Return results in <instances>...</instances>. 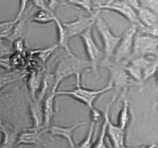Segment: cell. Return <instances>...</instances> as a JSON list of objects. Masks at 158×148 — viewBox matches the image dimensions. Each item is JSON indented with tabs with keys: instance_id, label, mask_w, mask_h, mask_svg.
Returning a JSON list of instances; mask_svg holds the SVG:
<instances>
[{
	"instance_id": "cb8c5ba5",
	"label": "cell",
	"mask_w": 158,
	"mask_h": 148,
	"mask_svg": "<svg viewBox=\"0 0 158 148\" xmlns=\"http://www.w3.org/2000/svg\"><path fill=\"white\" fill-rule=\"evenodd\" d=\"M59 2H60V0H49L47 4L48 9L50 11H52V12H54L56 8L59 5Z\"/></svg>"
},
{
	"instance_id": "52a82bcc",
	"label": "cell",
	"mask_w": 158,
	"mask_h": 148,
	"mask_svg": "<svg viewBox=\"0 0 158 148\" xmlns=\"http://www.w3.org/2000/svg\"><path fill=\"white\" fill-rule=\"evenodd\" d=\"M92 27L93 26L88 28L80 35V37L84 45L90 68L94 69L95 72H97V68L104 58V54L94 41L92 34Z\"/></svg>"
},
{
	"instance_id": "7a4b0ae2",
	"label": "cell",
	"mask_w": 158,
	"mask_h": 148,
	"mask_svg": "<svg viewBox=\"0 0 158 148\" xmlns=\"http://www.w3.org/2000/svg\"><path fill=\"white\" fill-rule=\"evenodd\" d=\"M77 83H76V87L71 90H61L56 91V96H68L74 100H78L81 103H84L86 106L89 109V110L94 109V101L97 100V97L103 93H106L108 91L112 89L113 84L110 81H109L107 86L102 88L100 89H89L83 88L81 86V80H76Z\"/></svg>"
},
{
	"instance_id": "9a60e30c",
	"label": "cell",
	"mask_w": 158,
	"mask_h": 148,
	"mask_svg": "<svg viewBox=\"0 0 158 148\" xmlns=\"http://www.w3.org/2000/svg\"><path fill=\"white\" fill-rule=\"evenodd\" d=\"M54 23H55L56 26V30H57V35H58V46L60 47L63 48L65 50L66 54H72L73 52H71L70 48L69 46V39L68 38L67 35H66L65 29L63 28L62 22L60 21L58 18V17H56L54 19Z\"/></svg>"
},
{
	"instance_id": "9c48e42d",
	"label": "cell",
	"mask_w": 158,
	"mask_h": 148,
	"mask_svg": "<svg viewBox=\"0 0 158 148\" xmlns=\"http://www.w3.org/2000/svg\"><path fill=\"white\" fill-rule=\"evenodd\" d=\"M86 122H78L76 123L71 126H57V125H53L52 126H49L48 129L45 130V133L49 132L52 137H60L66 139V141L68 142L69 145V147L73 148L75 147L76 145L75 142H74L73 138V135L75 130L80 126H85Z\"/></svg>"
},
{
	"instance_id": "603a6c76",
	"label": "cell",
	"mask_w": 158,
	"mask_h": 148,
	"mask_svg": "<svg viewBox=\"0 0 158 148\" xmlns=\"http://www.w3.org/2000/svg\"><path fill=\"white\" fill-rule=\"evenodd\" d=\"M32 2H33L34 6H36L37 8H39L40 10H49V9H48L47 3L45 2V0H32Z\"/></svg>"
},
{
	"instance_id": "2e32d148",
	"label": "cell",
	"mask_w": 158,
	"mask_h": 148,
	"mask_svg": "<svg viewBox=\"0 0 158 148\" xmlns=\"http://www.w3.org/2000/svg\"><path fill=\"white\" fill-rule=\"evenodd\" d=\"M113 102H114V100H112L111 103H110L106 106L104 113L103 114V122H102V127L100 135H99L96 143L92 146V148H107L106 147V143H105V138L106 137V124H107L106 119H107V117L109 116L110 106V104Z\"/></svg>"
},
{
	"instance_id": "7c38bea8",
	"label": "cell",
	"mask_w": 158,
	"mask_h": 148,
	"mask_svg": "<svg viewBox=\"0 0 158 148\" xmlns=\"http://www.w3.org/2000/svg\"><path fill=\"white\" fill-rule=\"evenodd\" d=\"M137 18L143 26L149 29H157V14L150 9L140 6L136 10Z\"/></svg>"
},
{
	"instance_id": "ffe728a7",
	"label": "cell",
	"mask_w": 158,
	"mask_h": 148,
	"mask_svg": "<svg viewBox=\"0 0 158 148\" xmlns=\"http://www.w3.org/2000/svg\"><path fill=\"white\" fill-rule=\"evenodd\" d=\"M64 3L78 6L79 8L86 11L89 15L94 13V6L92 0H66Z\"/></svg>"
},
{
	"instance_id": "d6986e66",
	"label": "cell",
	"mask_w": 158,
	"mask_h": 148,
	"mask_svg": "<svg viewBox=\"0 0 158 148\" xmlns=\"http://www.w3.org/2000/svg\"><path fill=\"white\" fill-rule=\"evenodd\" d=\"M98 123L91 120L90 125H89V131H88L87 134H86V137L79 143L77 146V148H92L93 146V137H94V131H95L96 124Z\"/></svg>"
},
{
	"instance_id": "7402d4cb",
	"label": "cell",
	"mask_w": 158,
	"mask_h": 148,
	"mask_svg": "<svg viewBox=\"0 0 158 148\" xmlns=\"http://www.w3.org/2000/svg\"><path fill=\"white\" fill-rule=\"evenodd\" d=\"M28 2L29 0H20V5H19V11L18 14H17L16 17H15V20H14V23H16L17 22L19 21L21 19V18H23V13L25 12V10L26 9V6H27Z\"/></svg>"
},
{
	"instance_id": "484cf974",
	"label": "cell",
	"mask_w": 158,
	"mask_h": 148,
	"mask_svg": "<svg viewBox=\"0 0 158 148\" xmlns=\"http://www.w3.org/2000/svg\"><path fill=\"white\" fill-rule=\"evenodd\" d=\"M94 1V2H97V5L98 4H100V2H99V0H92V2Z\"/></svg>"
},
{
	"instance_id": "3957f363",
	"label": "cell",
	"mask_w": 158,
	"mask_h": 148,
	"mask_svg": "<svg viewBox=\"0 0 158 148\" xmlns=\"http://www.w3.org/2000/svg\"><path fill=\"white\" fill-rule=\"evenodd\" d=\"M94 24L97 26V29L101 37L102 43L103 45L104 58L103 60H110L120 43L121 35H114L108 27L107 24L105 23L104 20L100 16V15H97Z\"/></svg>"
},
{
	"instance_id": "ba28073f",
	"label": "cell",
	"mask_w": 158,
	"mask_h": 148,
	"mask_svg": "<svg viewBox=\"0 0 158 148\" xmlns=\"http://www.w3.org/2000/svg\"><path fill=\"white\" fill-rule=\"evenodd\" d=\"M101 11L94 9V13L89 15H80L76 20L68 23H62L68 38L71 39L76 36H80L88 28L94 25L97 15H100Z\"/></svg>"
},
{
	"instance_id": "8992f818",
	"label": "cell",
	"mask_w": 158,
	"mask_h": 148,
	"mask_svg": "<svg viewBox=\"0 0 158 148\" xmlns=\"http://www.w3.org/2000/svg\"><path fill=\"white\" fill-rule=\"evenodd\" d=\"M94 9L100 11L110 10L117 12L125 17L132 24L137 26V29L143 26L138 20L135 9L122 0H109L106 3H100L97 5L96 7H94Z\"/></svg>"
},
{
	"instance_id": "44dd1931",
	"label": "cell",
	"mask_w": 158,
	"mask_h": 148,
	"mask_svg": "<svg viewBox=\"0 0 158 148\" xmlns=\"http://www.w3.org/2000/svg\"><path fill=\"white\" fill-rule=\"evenodd\" d=\"M138 2L141 6L157 14L158 0H138Z\"/></svg>"
},
{
	"instance_id": "5bb4252c",
	"label": "cell",
	"mask_w": 158,
	"mask_h": 148,
	"mask_svg": "<svg viewBox=\"0 0 158 148\" xmlns=\"http://www.w3.org/2000/svg\"><path fill=\"white\" fill-rule=\"evenodd\" d=\"M55 92H50L45 100L43 106V128L45 130L50 126V122L54 116V99Z\"/></svg>"
},
{
	"instance_id": "4316f807",
	"label": "cell",
	"mask_w": 158,
	"mask_h": 148,
	"mask_svg": "<svg viewBox=\"0 0 158 148\" xmlns=\"http://www.w3.org/2000/svg\"><path fill=\"white\" fill-rule=\"evenodd\" d=\"M73 148H77V146H75V147H73Z\"/></svg>"
},
{
	"instance_id": "4fadbf2b",
	"label": "cell",
	"mask_w": 158,
	"mask_h": 148,
	"mask_svg": "<svg viewBox=\"0 0 158 148\" xmlns=\"http://www.w3.org/2000/svg\"><path fill=\"white\" fill-rule=\"evenodd\" d=\"M0 132L2 134V140L0 143V148H13L19 134L18 129L5 126L0 122Z\"/></svg>"
},
{
	"instance_id": "5b68a950",
	"label": "cell",
	"mask_w": 158,
	"mask_h": 148,
	"mask_svg": "<svg viewBox=\"0 0 158 148\" xmlns=\"http://www.w3.org/2000/svg\"><path fill=\"white\" fill-rule=\"evenodd\" d=\"M157 37L137 32L134 39L131 59L143 56L157 57Z\"/></svg>"
},
{
	"instance_id": "6da1fadb",
	"label": "cell",
	"mask_w": 158,
	"mask_h": 148,
	"mask_svg": "<svg viewBox=\"0 0 158 148\" xmlns=\"http://www.w3.org/2000/svg\"><path fill=\"white\" fill-rule=\"evenodd\" d=\"M90 69L89 61L79 58L72 54H65L57 64L55 70L54 82L51 92H56L57 88L64 79L71 76H75L76 80H81L83 71Z\"/></svg>"
},
{
	"instance_id": "d4e9b609",
	"label": "cell",
	"mask_w": 158,
	"mask_h": 148,
	"mask_svg": "<svg viewBox=\"0 0 158 148\" xmlns=\"http://www.w3.org/2000/svg\"><path fill=\"white\" fill-rule=\"evenodd\" d=\"M137 148H157V145L152 144V145H143L140 146Z\"/></svg>"
},
{
	"instance_id": "e0dca14e",
	"label": "cell",
	"mask_w": 158,
	"mask_h": 148,
	"mask_svg": "<svg viewBox=\"0 0 158 148\" xmlns=\"http://www.w3.org/2000/svg\"><path fill=\"white\" fill-rule=\"evenodd\" d=\"M56 15L54 12L46 10H39L32 17V21L39 24H46L51 22H53Z\"/></svg>"
},
{
	"instance_id": "8fae6325",
	"label": "cell",
	"mask_w": 158,
	"mask_h": 148,
	"mask_svg": "<svg viewBox=\"0 0 158 148\" xmlns=\"http://www.w3.org/2000/svg\"><path fill=\"white\" fill-rule=\"evenodd\" d=\"M44 129L40 127H31L19 134L16 143L18 145L43 144Z\"/></svg>"
},
{
	"instance_id": "ac0fdd59",
	"label": "cell",
	"mask_w": 158,
	"mask_h": 148,
	"mask_svg": "<svg viewBox=\"0 0 158 148\" xmlns=\"http://www.w3.org/2000/svg\"><path fill=\"white\" fill-rule=\"evenodd\" d=\"M130 120V109H129V102L127 100H124L123 102V106H122L120 112L118 116V122L117 125L122 129L126 130L128 123Z\"/></svg>"
},
{
	"instance_id": "277c9868",
	"label": "cell",
	"mask_w": 158,
	"mask_h": 148,
	"mask_svg": "<svg viewBox=\"0 0 158 148\" xmlns=\"http://www.w3.org/2000/svg\"><path fill=\"white\" fill-rule=\"evenodd\" d=\"M137 32V26L132 24L125 31L124 33L121 35L120 43L112 57L114 59V63L123 65L131 60L134 39Z\"/></svg>"
},
{
	"instance_id": "30bf717a",
	"label": "cell",
	"mask_w": 158,
	"mask_h": 148,
	"mask_svg": "<svg viewBox=\"0 0 158 148\" xmlns=\"http://www.w3.org/2000/svg\"><path fill=\"white\" fill-rule=\"evenodd\" d=\"M106 121V135L109 137L113 148H126V130L122 129L117 124L112 123L110 119V116L107 117Z\"/></svg>"
}]
</instances>
